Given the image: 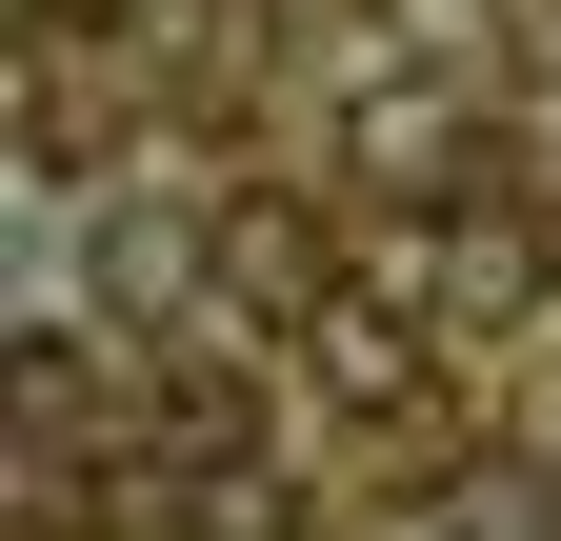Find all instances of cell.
<instances>
[{"label":"cell","instance_id":"obj_1","mask_svg":"<svg viewBox=\"0 0 561 541\" xmlns=\"http://www.w3.org/2000/svg\"><path fill=\"white\" fill-rule=\"evenodd\" d=\"M421 361H442V301H421L401 261H381V281H321V301H301V381L341 401V422H401V401H421Z\"/></svg>","mask_w":561,"mask_h":541},{"label":"cell","instance_id":"obj_2","mask_svg":"<svg viewBox=\"0 0 561 541\" xmlns=\"http://www.w3.org/2000/svg\"><path fill=\"white\" fill-rule=\"evenodd\" d=\"M81 281H101L121 321H181V301H221V221H181V200H121Z\"/></svg>","mask_w":561,"mask_h":541},{"label":"cell","instance_id":"obj_3","mask_svg":"<svg viewBox=\"0 0 561 541\" xmlns=\"http://www.w3.org/2000/svg\"><path fill=\"white\" fill-rule=\"evenodd\" d=\"M221 281L301 321V301H321V221H301V200H221Z\"/></svg>","mask_w":561,"mask_h":541}]
</instances>
